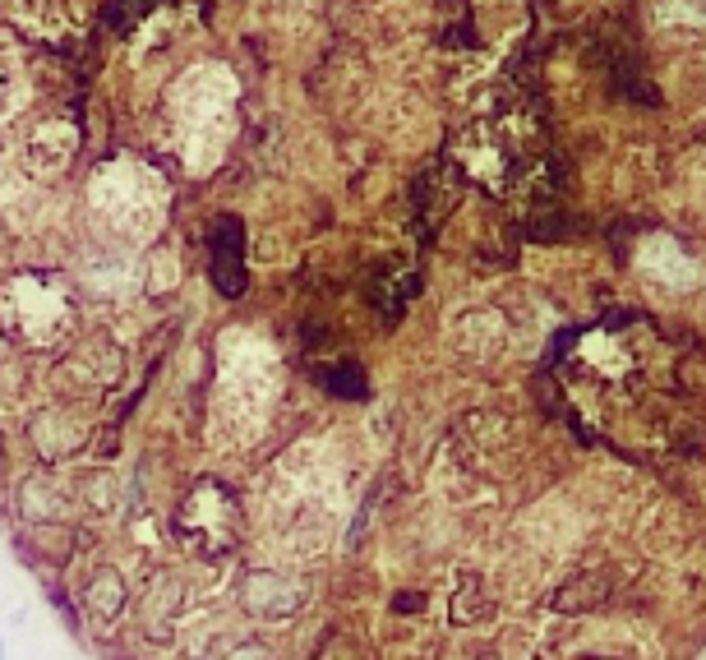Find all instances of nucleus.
<instances>
[{
    "label": "nucleus",
    "instance_id": "obj_1",
    "mask_svg": "<svg viewBox=\"0 0 706 660\" xmlns=\"http://www.w3.org/2000/svg\"><path fill=\"white\" fill-rule=\"evenodd\" d=\"M568 384L582 388V411L596 420V434L628 453H683L697 439V407L688 393V360L656 324H605L573 342Z\"/></svg>",
    "mask_w": 706,
    "mask_h": 660
},
{
    "label": "nucleus",
    "instance_id": "obj_2",
    "mask_svg": "<svg viewBox=\"0 0 706 660\" xmlns=\"http://www.w3.org/2000/svg\"><path fill=\"white\" fill-rule=\"evenodd\" d=\"M208 273H213V287L227 300L245 296V227L240 217H217L213 231H208Z\"/></svg>",
    "mask_w": 706,
    "mask_h": 660
},
{
    "label": "nucleus",
    "instance_id": "obj_3",
    "mask_svg": "<svg viewBox=\"0 0 706 660\" xmlns=\"http://www.w3.org/2000/svg\"><path fill=\"white\" fill-rule=\"evenodd\" d=\"M0 660H5V642H0Z\"/></svg>",
    "mask_w": 706,
    "mask_h": 660
}]
</instances>
